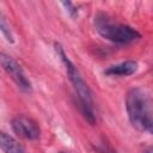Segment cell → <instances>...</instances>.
<instances>
[{
    "instance_id": "1",
    "label": "cell",
    "mask_w": 153,
    "mask_h": 153,
    "mask_svg": "<svg viewBox=\"0 0 153 153\" xmlns=\"http://www.w3.org/2000/svg\"><path fill=\"white\" fill-rule=\"evenodd\" d=\"M126 109L134 128L140 131L152 133V103L145 90L139 87L129 90L126 97Z\"/></svg>"
},
{
    "instance_id": "2",
    "label": "cell",
    "mask_w": 153,
    "mask_h": 153,
    "mask_svg": "<svg viewBox=\"0 0 153 153\" xmlns=\"http://www.w3.org/2000/svg\"><path fill=\"white\" fill-rule=\"evenodd\" d=\"M56 47V51L60 56V59L62 60L63 65L66 66V71L68 74V78L71 80V82L73 84V87L78 94L79 102H80V106L82 109V114L85 116V118L90 122L93 123L94 122V111H93V99H92V93L87 86V84L84 81V79L81 78L79 71L76 69V67L73 65V62L66 56L63 49L61 48L60 44H55Z\"/></svg>"
},
{
    "instance_id": "3",
    "label": "cell",
    "mask_w": 153,
    "mask_h": 153,
    "mask_svg": "<svg viewBox=\"0 0 153 153\" xmlns=\"http://www.w3.org/2000/svg\"><path fill=\"white\" fill-rule=\"evenodd\" d=\"M96 30L98 33L115 43H130L141 37V35L129 25L111 23L105 18L96 19Z\"/></svg>"
},
{
    "instance_id": "4",
    "label": "cell",
    "mask_w": 153,
    "mask_h": 153,
    "mask_svg": "<svg viewBox=\"0 0 153 153\" xmlns=\"http://www.w3.org/2000/svg\"><path fill=\"white\" fill-rule=\"evenodd\" d=\"M0 65L7 72V74H10V76L13 79V81L18 85L19 88H22L24 91L30 90L31 84L27 80V78L25 76L22 67L17 63L16 60H13L11 56H8L4 53H0Z\"/></svg>"
},
{
    "instance_id": "5",
    "label": "cell",
    "mask_w": 153,
    "mask_h": 153,
    "mask_svg": "<svg viewBox=\"0 0 153 153\" xmlns=\"http://www.w3.org/2000/svg\"><path fill=\"white\" fill-rule=\"evenodd\" d=\"M12 129L18 136L26 140H36L41 134L38 124L32 118L26 116H17L16 118H13Z\"/></svg>"
},
{
    "instance_id": "6",
    "label": "cell",
    "mask_w": 153,
    "mask_h": 153,
    "mask_svg": "<svg viewBox=\"0 0 153 153\" xmlns=\"http://www.w3.org/2000/svg\"><path fill=\"white\" fill-rule=\"evenodd\" d=\"M137 69V63L135 61H124L118 65L110 66L105 69V74L108 75H131Z\"/></svg>"
},
{
    "instance_id": "7",
    "label": "cell",
    "mask_w": 153,
    "mask_h": 153,
    "mask_svg": "<svg viewBox=\"0 0 153 153\" xmlns=\"http://www.w3.org/2000/svg\"><path fill=\"white\" fill-rule=\"evenodd\" d=\"M0 149L4 153H24L22 145L4 131H0Z\"/></svg>"
},
{
    "instance_id": "8",
    "label": "cell",
    "mask_w": 153,
    "mask_h": 153,
    "mask_svg": "<svg viewBox=\"0 0 153 153\" xmlns=\"http://www.w3.org/2000/svg\"><path fill=\"white\" fill-rule=\"evenodd\" d=\"M0 31L4 33V36L6 37V39H7L8 42H11V43L13 42V36H12V33H11V30H10L7 23H6L5 18H4V16L1 14V12H0Z\"/></svg>"
},
{
    "instance_id": "9",
    "label": "cell",
    "mask_w": 153,
    "mask_h": 153,
    "mask_svg": "<svg viewBox=\"0 0 153 153\" xmlns=\"http://www.w3.org/2000/svg\"><path fill=\"white\" fill-rule=\"evenodd\" d=\"M62 5L66 6V8L68 10V12H69L72 16H75V14H76V10H75V7L73 6L72 2H62Z\"/></svg>"
},
{
    "instance_id": "10",
    "label": "cell",
    "mask_w": 153,
    "mask_h": 153,
    "mask_svg": "<svg viewBox=\"0 0 153 153\" xmlns=\"http://www.w3.org/2000/svg\"><path fill=\"white\" fill-rule=\"evenodd\" d=\"M143 153H153V151H152V148L149 147V148H147V149H146Z\"/></svg>"
},
{
    "instance_id": "11",
    "label": "cell",
    "mask_w": 153,
    "mask_h": 153,
    "mask_svg": "<svg viewBox=\"0 0 153 153\" xmlns=\"http://www.w3.org/2000/svg\"><path fill=\"white\" fill-rule=\"evenodd\" d=\"M61 153H66V152H61Z\"/></svg>"
},
{
    "instance_id": "12",
    "label": "cell",
    "mask_w": 153,
    "mask_h": 153,
    "mask_svg": "<svg viewBox=\"0 0 153 153\" xmlns=\"http://www.w3.org/2000/svg\"><path fill=\"white\" fill-rule=\"evenodd\" d=\"M99 153H103V152H99Z\"/></svg>"
}]
</instances>
